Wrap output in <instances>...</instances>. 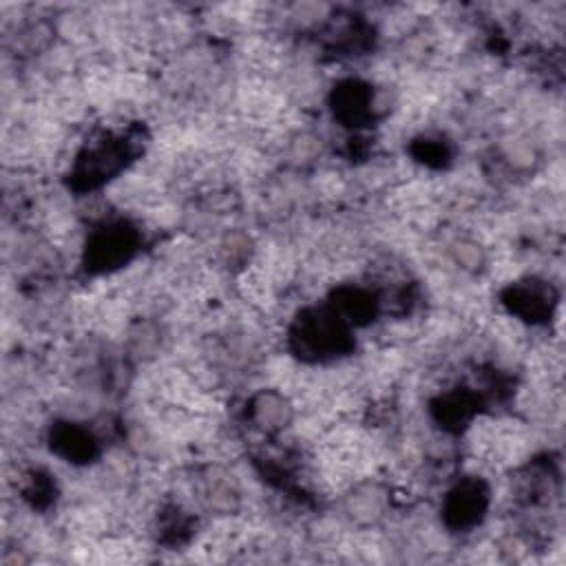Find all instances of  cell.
Instances as JSON below:
<instances>
[{"label":"cell","mask_w":566,"mask_h":566,"mask_svg":"<svg viewBox=\"0 0 566 566\" xmlns=\"http://www.w3.org/2000/svg\"><path fill=\"white\" fill-rule=\"evenodd\" d=\"M133 155L130 142L126 137H104L97 144L86 146L73 168V179L77 188H97L111 177H115Z\"/></svg>","instance_id":"3"},{"label":"cell","mask_w":566,"mask_h":566,"mask_svg":"<svg viewBox=\"0 0 566 566\" xmlns=\"http://www.w3.org/2000/svg\"><path fill=\"white\" fill-rule=\"evenodd\" d=\"M352 329L327 303L307 307L290 325L287 343L296 358L305 363H325L345 356L354 347Z\"/></svg>","instance_id":"1"},{"label":"cell","mask_w":566,"mask_h":566,"mask_svg":"<svg viewBox=\"0 0 566 566\" xmlns=\"http://www.w3.org/2000/svg\"><path fill=\"white\" fill-rule=\"evenodd\" d=\"M502 303L520 321L539 325L553 316L557 305V290L553 287L551 281L526 276L511 283L502 292Z\"/></svg>","instance_id":"5"},{"label":"cell","mask_w":566,"mask_h":566,"mask_svg":"<svg viewBox=\"0 0 566 566\" xmlns=\"http://www.w3.org/2000/svg\"><path fill=\"white\" fill-rule=\"evenodd\" d=\"M387 506H389L387 491L376 482L356 486L345 500V511L349 513L352 520H356L360 524H371V522L380 520L385 515Z\"/></svg>","instance_id":"11"},{"label":"cell","mask_w":566,"mask_h":566,"mask_svg":"<svg viewBox=\"0 0 566 566\" xmlns=\"http://www.w3.org/2000/svg\"><path fill=\"white\" fill-rule=\"evenodd\" d=\"M248 420L263 433L276 436L294 420V405L276 389H261L248 400Z\"/></svg>","instance_id":"8"},{"label":"cell","mask_w":566,"mask_h":566,"mask_svg":"<svg viewBox=\"0 0 566 566\" xmlns=\"http://www.w3.org/2000/svg\"><path fill=\"white\" fill-rule=\"evenodd\" d=\"M449 254L455 261L458 268H462L464 272H480L486 265V254L482 250V245L473 239L460 237L455 241L449 243Z\"/></svg>","instance_id":"13"},{"label":"cell","mask_w":566,"mask_h":566,"mask_svg":"<svg viewBox=\"0 0 566 566\" xmlns=\"http://www.w3.org/2000/svg\"><path fill=\"white\" fill-rule=\"evenodd\" d=\"M329 108L334 117L347 128H363L374 119L376 95L371 84L349 77L338 82L329 95Z\"/></svg>","instance_id":"6"},{"label":"cell","mask_w":566,"mask_h":566,"mask_svg":"<svg viewBox=\"0 0 566 566\" xmlns=\"http://www.w3.org/2000/svg\"><path fill=\"white\" fill-rule=\"evenodd\" d=\"M201 500L210 511L232 513L239 506V489H237L234 480H230L228 475H223L219 471H212V475H208L203 480Z\"/></svg>","instance_id":"12"},{"label":"cell","mask_w":566,"mask_h":566,"mask_svg":"<svg viewBox=\"0 0 566 566\" xmlns=\"http://www.w3.org/2000/svg\"><path fill=\"white\" fill-rule=\"evenodd\" d=\"M327 305L349 325V327H360L374 321L378 314V296L360 285H340L332 292Z\"/></svg>","instance_id":"9"},{"label":"cell","mask_w":566,"mask_h":566,"mask_svg":"<svg viewBox=\"0 0 566 566\" xmlns=\"http://www.w3.org/2000/svg\"><path fill=\"white\" fill-rule=\"evenodd\" d=\"M411 153L418 161L433 168H442L451 159V146L442 137H420L413 142Z\"/></svg>","instance_id":"14"},{"label":"cell","mask_w":566,"mask_h":566,"mask_svg":"<svg viewBox=\"0 0 566 566\" xmlns=\"http://www.w3.org/2000/svg\"><path fill=\"white\" fill-rule=\"evenodd\" d=\"M139 230L126 219H113L97 226L84 248V268L93 274H104L126 265L139 250Z\"/></svg>","instance_id":"2"},{"label":"cell","mask_w":566,"mask_h":566,"mask_svg":"<svg viewBox=\"0 0 566 566\" xmlns=\"http://www.w3.org/2000/svg\"><path fill=\"white\" fill-rule=\"evenodd\" d=\"M478 409V400L471 391L467 389H455V391H449V394H442L433 405H431V411H433V418L438 420L440 427L449 429V431H460L475 413Z\"/></svg>","instance_id":"10"},{"label":"cell","mask_w":566,"mask_h":566,"mask_svg":"<svg viewBox=\"0 0 566 566\" xmlns=\"http://www.w3.org/2000/svg\"><path fill=\"white\" fill-rule=\"evenodd\" d=\"M49 447L55 455L71 464H88L99 455L97 436L88 427L73 420H60L51 424Z\"/></svg>","instance_id":"7"},{"label":"cell","mask_w":566,"mask_h":566,"mask_svg":"<svg viewBox=\"0 0 566 566\" xmlns=\"http://www.w3.org/2000/svg\"><path fill=\"white\" fill-rule=\"evenodd\" d=\"M489 502L491 491L482 478H462L447 491L442 500V520L451 531H469L484 520Z\"/></svg>","instance_id":"4"}]
</instances>
